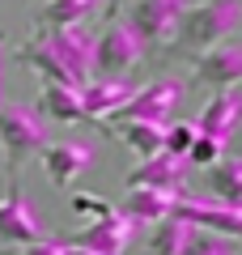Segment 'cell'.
I'll list each match as a JSON object with an SVG mask.
<instances>
[{
    "label": "cell",
    "mask_w": 242,
    "mask_h": 255,
    "mask_svg": "<svg viewBox=\"0 0 242 255\" xmlns=\"http://www.w3.org/2000/svg\"><path fill=\"white\" fill-rule=\"evenodd\" d=\"M238 26H242V0H196V4L183 9L179 26H174L170 51L174 55L187 51L191 60H196V55H204L208 47L234 38Z\"/></svg>",
    "instance_id": "6da1fadb"
},
{
    "label": "cell",
    "mask_w": 242,
    "mask_h": 255,
    "mask_svg": "<svg viewBox=\"0 0 242 255\" xmlns=\"http://www.w3.org/2000/svg\"><path fill=\"white\" fill-rule=\"evenodd\" d=\"M183 255H238V243H230L221 234H208V230H196Z\"/></svg>",
    "instance_id": "603a6c76"
},
{
    "label": "cell",
    "mask_w": 242,
    "mask_h": 255,
    "mask_svg": "<svg viewBox=\"0 0 242 255\" xmlns=\"http://www.w3.org/2000/svg\"><path fill=\"white\" fill-rule=\"evenodd\" d=\"M21 255H60V238H43V243L21 247Z\"/></svg>",
    "instance_id": "484cf974"
},
{
    "label": "cell",
    "mask_w": 242,
    "mask_h": 255,
    "mask_svg": "<svg viewBox=\"0 0 242 255\" xmlns=\"http://www.w3.org/2000/svg\"><path fill=\"white\" fill-rule=\"evenodd\" d=\"M196 81L213 85V94L242 85V38H225L204 55H196Z\"/></svg>",
    "instance_id": "9c48e42d"
},
{
    "label": "cell",
    "mask_w": 242,
    "mask_h": 255,
    "mask_svg": "<svg viewBox=\"0 0 242 255\" xmlns=\"http://www.w3.org/2000/svg\"><path fill=\"white\" fill-rule=\"evenodd\" d=\"M68 204H72V213H85V217H107V213L115 209L111 200H102V196H85V191H77Z\"/></svg>",
    "instance_id": "d4e9b609"
},
{
    "label": "cell",
    "mask_w": 242,
    "mask_h": 255,
    "mask_svg": "<svg viewBox=\"0 0 242 255\" xmlns=\"http://www.w3.org/2000/svg\"><path fill=\"white\" fill-rule=\"evenodd\" d=\"M34 111L51 124H90L85 107H81V90H68V85H43Z\"/></svg>",
    "instance_id": "e0dca14e"
},
{
    "label": "cell",
    "mask_w": 242,
    "mask_h": 255,
    "mask_svg": "<svg viewBox=\"0 0 242 255\" xmlns=\"http://www.w3.org/2000/svg\"><path fill=\"white\" fill-rule=\"evenodd\" d=\"M0 55H4V34H0Z\"/></svg>",
    "instance_id": "83f0119b"
},
{
    "label": "cell",
    "mask_w": 242,
    "mask_h": 255,
    "mask_svg": "<svg viewBox=\"0 0 242 255\" xmlns=\"http://www.w3.org/2000/svg\"><path fill=\"white\" fill-rule=\"evenodd\" d=\"M140 55H144V47L136 43V34L123 21H111L90 47V73H98L102 81H123L140 64Z\"/></svg>",
    "instance_id": "277c9868"
},
{
    "label": "cell",
    "mask_w": 242,
    "mask_h": 255,
    "mask_svg": "<svg viewBox=\"0 0 242 255\" xmlns=\"http://www.w3.org/2000/svg\"><path fill=\"white\" fill-rule=\"evenodd\" d=\"M107 0H47L38 9V30H81Z\"/></svg>",
    "instance_id": "2e32d148"
},
{
    "label": "cell",
    "mask_w": 242,
    "mask_h": 255,
    "mask_svg": "<svg viewBox=\"0 0 242 255\" xmlns=\"http://www.w3.org/2000/svg\"><path fill=\"white\" fill-rule=\"evenodd\" d=\"M51 145L47 140V119L26 102H0V153H4V170L17 179V170L34 153Z\"/></svg>",
    "instance_id": "7a4b0ae2"
},
{
    "label": "cell",
    "mask_w": 242,
    "mask_h": 255,
    "mask_svg": "<svg viewBox=\"0 0 242 255\" xmlns=\"http://www.w3.org/2000/svg\"><path fill=\"white\" fill-rule=\"evenodd\" d=\"M187 0H132L123 13V26L136 34V43L149 51V47H161L170 43L174 26H179Z\"/></svg>",
    "instance_id": "5b68a950"
},
{
    "label": "cell",
    "mask_w": 242,
    "mask_h": 255,
    "mask_svg": "<svg viewBox=\"0 0 242 255\" xmlns=\"http://www.w3.org/2000/svg\"><path fill=\"white\" fill-rule=\"evenodd\" d=\"M183 94H187V81H183V77H157V81H149V85H136L132 98H127L115 115H107V124L136 119V124H161L166 128Z\"/></svg>",
    "instance_id": "3957f363"
},
{
    "label": "cell",
    "mask_w": 242,
    "mask_h": 255,
    "mask_svg": "<svg viewBox=\"0 0 242 255\" xmlns=\"http://www.w3.org/2000/svg\"><path fill=\"white\" fill-rule=\"evenodd\" d=\"M238 119H242V94H238V90H221V94H213V98L204 102L200 119H191V124H196L200 136L230 145V136H234V128H238Z\"/></svg>",
    "instance_id": "8fae6325"
},
{
    "label": "cell",
    "mask_w": 242,
    "mask_h": 255,
    "mask_svg": "<svg viewBox=\"0 0 242 255\" xmlns=\"http://www.w3.org/2000/svg\"><path fill=\"white\" fill-rule=\"evenodd\" d=\"M132 234H136V226L123 217V213H119V204H115L107 217H94L77 238H64V243L81 247V251H94V255H127Z\"/></svg>",
    "instance_id": "ba28073f"
},
{
    "label": "cell",
    "mask_w": 242,
    "mask_h": 255,
    "mask_svg": "<svg viewBox=\"0 0 242 255\" xmlns=\"http://www.w3.org/2000/svg\"><path fill=\"white\" fill-rule=\"evenodd\" d=\"M187 183V162L174 153H153L127 174V191L136 187H149V191H183Z\"/></svg>",
    "instance_id": "7c38bea8"
},
{
    "label": "cell",
    "mask_w": 242,
    "mask_h": 255,
    "mask_svg": "<svg viewBox=\"0 0 242 255\" xmlns=\"http://www.w3.org/2000/svg\"><path fill=\"white\" fill-rule=\"evenodd\" d=\"M17 64H26V68H34L38 77H43V85H68V90H77V81H72V73H68V64L55 55V47H51V38L38 30L34 38H26V43L17 47V55H13Z\"/></svg>",
    "instance_id": "4fadbf2b"
},
{
    "label": "cell",
    "mask_w": 242,
    "mask_h": 255,
    "mask_svg": "<svg viewBox=\"0 0 242 255\" xmlns=\"http://www.w3.org/2000/svg\"><path fill=\"white\" fill-rule=\"evenodd\" d=\"M111 4H115V0H111Z\"/></svg>",
    "instance_id": "f1b7e54d"
},
{
    "label": "cell",
    "mask_w": 242,
    "mask_h": 255,
    "mask_svg": "<svg viewBox=\"0 0 242 255\" xmlns=\"http://www.w3.org/2000/svg\"><path fill=\"white\" fill-rule=\"evenodd\" d=\"M196 124L191 119H179V124H166V140H161V153H174V157H187L191 140H196Z\"/></svg>",
    "instance_id": "7402d4cb"
},
{
    "label": "cell",
    "mask_w": 242,
    "mask_h": 255,
    "mask_svg": "<svg viewBox=\"0 0 242 255\" xmlns=\"http://www.w3.org/2000/svg\"><path fill=\"white\" fill-rule=\"evenodd\" d=\"M107 136H119L127 149H132L136 157H153V153H161V140H166V128L161 124H136V119H123V124H98Z\"/></svg>",
    "instance_id": "ac0fdd59"
},
{
    "label": "cell",
    "mask_w": 242,
    "mask_h": 255,
    "mask_svg": "<svg viewBox=\"0 0 242 255\" xmlns=\"http://www.w3.org/2000/svg\"><path fill=\"white\" fill-rule=\"evenodd\" d=\"M60 255H94V251H81V247H72V243H60Z\"/></svg>",
    "instance_id": "4316f807"
},
{
    "label": "cell",
    "mask_w": 242,
    "mask_h": 255,
    "mask_svg": "<svg viewBox=\"0 0 242 255\" xmlns=\"http://www.w3.org/2000/svg\"><path fill=\"white\" fill-rule=\"evenodd\" d=\"M183 191H149V187H136L127 191L123 200V217L132 221V226H157V221H166L174 213V200H179Z\"/></svg>",
    "instance_id": "9a60e30c"
},
{
    "label": "cell",
    "mask_w": 242,
    "mask_h": 255,
    "mask_svg": "<svg viewBox=\"0 0 242 255\" xmlns=\"http://www.w3.org/2000/svg\"><path fill=\"white\" fill-rule=\"evenodd\" d=\"M191 234H196V230H191L187 221H179V217L157 221L153 234H149V255H183L187 243H191Z\"/></svg>",
    "instance_id": "44dd1931"
},
{
    "label": "cell",
    "mask_w": 242,
    "mask_h": 255,
    "mask_svg": "<svg viewBox=\"0 0 242 255\" xmlns=\"http://www.w3.org/2000/svg\"><path fill=\"white\" fill-rule=\"evenodd\" d=\"M47 234V221L30 209V200L21 196V183L9 179V196H0V243L4 247H30V243H43Z\"/></svg>",
    "instance_id": "8992f818"
},
{
    "label": "cell",
    "mask_w": 242,
    "mask_h": 255,
    "mask_svg": "<svg viewBox=\"0 0 242 255\" xmlns=\"http://www.w3.org/2000/svg\"><path fill=\"white\" fill-rule=\"evenodd\" d=\"M132 90L136 85H127V81H90L85 90H81V107H85V115H90V124L115 115V111L132 98Z\"/></svg>",
    "instance_id": "d6986e66"
},
{
    "label": "cell",
    "mask_w": 242,
    "mask_h": 255,
    "mask_svg": "<svg viewBox=\"0 0 242 255\" xmlns=\"http://www.w3.org/2000/svg\"><path fill=\"white\" fill-rule=\"evenodd\" d=\"M94 166V149L81 145V140H55V145L43 149V170L51 179V187H72L77 174H85Z\"/></svg>",
    "instance_id": "30bf717a"
},
{
    "label": "cell",
    "mask_w": 242,
    "mask_h": 255,
    "mask_svg": "<svg viewBox=\"0 0 242 255\" xmlns=\"http://www.w3.org/2000/svg\"><path fill=\"white\" fill-rule=\"evenodd\" d=\"M47 38H51V47H55V55H60L64 64H68V73H72V81H77V90H85L90 85V47H94V38L85 34V30H43Z\"/></svg>",
    "instance_id": "5bb4252c"
},
{
    "label": "cell",
    "mask_w": 242,
    "mask_h": 255,
    "mask_svg": "<svg viewBox=\"0 0 242 255\" xmlns=\"http://www.w3.org/2000/svg\"><path fill=\"white\" fill-rule=\"evenodd\" d=\"M221 157H225V145H221V140L196 136V140H191V149H187V157H183V162H187V166H204V170H208V166H217Z\"/></svg>",
    "instance_id": "cb8c5ba5"
},
{
    "label": "cell",
    "mask_w": 242,
    "mask_h": 255,
    "mask_svg": "<svg viewBox=\"0 0 242 255\" xmlns=\"http://www.w3.org/2000/svg\"><path fill=\"white\" fill-rule=\"evenodd\" d=\"M0 255H4V251H0Z\"/></svg>",
    "instance_id": "f546056e"
},
{
    "label": "cell",
    "mask_w": 242,
    "mask_h": 255,
    "mask_svg": "<svg viewBox=\"0 0 242 255\" xmlns=\"http://www.w3.org/2000/svg\"><path fill=\"white\" fill-rule=\"evenodd\" d=\"M208 200L242 209V157L225 153L217 166H208Z\"/></svg>",
    "instance_id": "ffe728a7"
},
{
    "label": "cell",
    "mask_w": 242,
    "mask_h": 255,
    "mask_svg": "<svg viewBox=\"0 0 242 255\" xmlns=\"http://www.w3.org/2000/svg\"><path fill=\"white\" fill-rule=\"evenodd\" d=\"M170 217L187 221L191 230L204 226L208 234H221V238H230V243H242V209L217 204V200H208V196H187V191H183L179 200H174Z\"/></svg>",
    "instance_id": "52a82bcc"
}]
</instances>
